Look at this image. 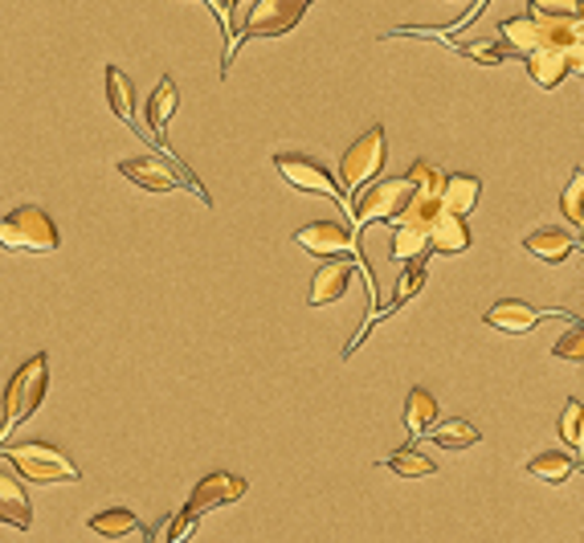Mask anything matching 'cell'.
I'll list each match as a JSON object with an SVG mask.
<instances>
[{
  "label": "cell",
  "instance_id": "obj_28",
  "mask_svg": "<svg viewBox=\"0 0 584 543\" xmlns=\"http://www.w3.org/2000/svg\"><path fill=\"white\" fill-rule=\"evenodd\" d=\"M458 54H466L478 66H503L511 58V49L503 42H458Z\"/></svg>",
  "mask_w": 584,
  "mask_h": 543
},
{
  "label": "cell",
  "instance_id": "obj_32",
  "mask_svg": "<svg viewBox=\"0 0 584 543\" xmlns=\"http://www.w3.org/2000/svg\"><path fill=\"white\" fill-rule=\"evenodd\" d=\"M532 13H539V16H581V0H532Z\"/></svg>",
  "mask_w": 584,
  "mask_h": 543
},
{
  "label": "cell",
  "instance_id": "obj_16",
  "mask_svg": "<svg viewBox=\"0 0 584 543\" xmlns=\"http://www.w3.org/2000/svg\"><path fill=\"white\" fill-rule=\"evenodd\" d=\"M107 103L119 115V123H127L136 135H143V123L136 119V86H131L127 70H119V66H107Z\"/></svg>",
  "mask_w": 584,
  "mask_h": 543
},
{
  "label": "cell",
  "instance_id": "obj_31",
  "mask_svg": "<svg viewBox=\"0 0 584 543\" xmlns=\"http://www.w3.org/2000/svg\"><path fill=\"white\" fill-rule=\"evenodd\" d=\"M552 356L556 359H569V364H581V359H584V331H581V327H572L569 335H560V340H556Z\"/></svg>",
  "mask_w": 584,
  "mask_h": 543
},
{
  "label": "cell",
  "instance_id": "obj_27",
  "mask_svg": "<svg viewBox=\"0 0 584 543\" xmlns=\"http://www.w3.org/2000/svg\"><path fill=\"white\" fill-rule=\"evenodd\" d=\"M421 286H425V262H421V258H413V262H409V270L400 274L397 295H393V303L385 307V315H393L397 307H405V303H409V298H413L417 291H421Z\"/></svg>",
  "mask_w": 584,
  "mask_h": 543
},
{
  "label": "cell",
  "instance_id": "obj_20",
  "mask_svg": "<svg viewBox=\"0 0 584 543\" xmlns=\"http://www.w3.org/2000/svg\"><path fill=\"white\" fill-rule=\"evenodd\" d=\"M437 425V397L430 388H413L409 401H405V434L425 437Z\"/></svg>",
  "mask_w": 584,
  "mask_h": 543
},
{
  "label": "cell",
  "instance_id": "obj_8",
  "mask_svg": "<svg viewBox=\"0 0 584 543\" xmlns=\"http://www.w3.org/2000/svg\"><path fill=\"white\" fill-rule=\"evenodd\" d=\"M413 188L405 176H393V180H376V185H364L355 192V204L348 209L352 213V229L360 233L369 221H393L409 204Z\"/></svg>",
  "mask_w": 584,
  "mask_h": 543
},
{
  "label": "cell",
  "instance_id": "obj_18",
  "mask_svg": "<svg viewBox=\"0 0 584 543\" xmlns=\"http://www.w3.org/2000/svg\"><path fill=\"white\" fill-rule=\"evenodd\" d=\"M523 249L539 258V262H569V253H576V237H569L564 229H536L523 237Z\"/></svg>",
  "mask_w": 584,
  "mask_h": 543
},
{
  "label": "cell",
  "instance_id": "obj_34",
  "mask_svg": "<svg viewBox=\"0 0 584 543\" xmlns=\"http://www.w3.org/2000/svg\"><path fill=\"white\" fill-rule=\"evenodd\" d=\"M482 4H487V0H478V4H475V9H470V13H466V16H462V21H458V25H449V29H466V25H470V21H475V16H478V13H482Z\"/></svg>",
  "mask_w": 584,
  "mask_h": 543
},
{
  "label": "cell",
  "instance_id": "obj_33",
  "mask_svg": "<svg viewBox=\"0 0 584 543\" xmlns=\"http://www.w3.org/2000/svg\"><path fill=\"white\" fill-rule=\"evenodd\" d=\"M200 4H209L217 13V21H221V29H225V37H230V21H225V9H221V0H200Z\"/></svg>",
  "mask_w": 584,
  "mask_h": 543
},
{
  "label": "cell",
  "instance_id": "obj_22",
  "mask_svg": "<svg viewBox=\"0 0 584 543\" xmlns=\"http://www.w3.org/2000/svg\"><path fill=\"white\" fill-rule=\"evenodd\" d=\"M430 441H437L442 450H470V446H478L482 441V434H478V425H470L466 417H454V421H437L430 434Z\"/></svg>",
  "mask_w": 584,
  "mask_h": 543
},
{
  "label": "cell",
  "instance_id": "obj_19",
  "mask_svg": "<svg viewBox=\"0 0 584 543\" xmlns=\"http://www.w3.org/2000/svg\"><path fill=\"white\" fill-rule=\"evenodd\" d=\"M437 253H466L470 249V229L462 225V217H454V213H437L433 217V225H430V237H425Z\"/></svg>",
  "mask_w": 584,
  "mask_h": 543
},
{
  "label": "cell",
  "instance_id": "obj_26",
  "mask_svg": "<svg viewBox=\"0 0 584 543\" xmlns=\"http://www.w3.org/2000/svg\"><path fill=\"white\" fill-rule=\"evenodd\" d=\"M405 180L413 188V197H442V185H446L442 168H433L430 160H413V168L405 172Z\"/></svg>",
  "mask_w": 584,
  "mask_h": 543
},
{
  "label": "cell",
  "instance_id": "obj_21",
  "mask_svg": "<svg viewBox=\"0 0 584 543\" xmlns=\"http://www.w3.org/2000/svg\"><path fill=\"white\" fill-rule=\"evenodd\" d=\"M576 470H581V458H569V453H556V450H544V453H536V458L527 462V474H532V479L552 482V486L569 482Z\"/></svg>",
  "mask_w": 584,
  "mask_h": 543
},
{
  "label": "cell",
  "instance_id": "obj_17",
  "mask_svg": "<svg viewBox=\"0 0 584 543\" xmlns=\"http://www.w3.org/2000/svg\"><path fill=\"white\" fill-rule=\"evenodd\" d=\"M569 49H552V46L532 49L527 54V74H532V82L544 86V91H556L564 82V74H569Z\"/></svg>",
  "mask_w": 584,
  "mask_h": 543
},
{
  "label": "cell",
  "instance_id": "obj_3",
  "mask_svg": "<svg viewBox=\"0 0 584 543\" xmlns=\"http://www.w3.org/2000/svg\"><path fill=\"white\" fill-rule=\"evenodd\" d=\"M0 462L13 470L21 482H78L82 470L70 462V453H62L49 441H16L0 450Z\"/></svg>",
  "mask_w": 584,
  "mask_h": 543
},
{
  "label": "cell",
  "instance_id": "obj_15",
  "mask_svg": "<svg viewBox=\"0 0 584 543\" xmlns=\"http://www.w3.org/2000/svg\"><path fill=\"white\" fill-rule=\"evenodd\" d=\"M478 192H482V180L478 176H470V172H454V176H446V185H442V209L446 213H454V217H470L478 204Z\"/></svg>",
  "mask_w": 584,
  "mask_h": 543
},
{
  "label": "cell",
  "instance_id": "obj_1",
  "mask_svg": "<svg viewBox=\"0 0 584 543\" xmlns=\"http://www.w3.org/2000/svg\"><path fill=\"white\" fill-rule=\"evenodd\" d=\"M499 42L511 49V54H532V49H569L581 46V16H539V13H523V16H507L499 25Z\"/></svg>",
  "mask_w": 584,
  "mask_h": 543
},
{
  "label": "cell",
  "instance_id": "obj_14",
  "mask_svg": "<svg viewBox=\"0 0 584 543\" xmlns=\"http://www.w3.org/2000/svg\"><path fill=\"white\" fill-rule=\"evenodd\" d=\"M352 274H355V265L343 262V258H339V262L319 265V270H315V282H311L307 303H311V307H327V303L343 298V295H348V282H352Z\"/></svg>",
  "mask_w": 584,
  "mask_h": 543
},
{
  "label": "cell",
  "instance_id": "obj_29",
  "mask_svg": "<svg viewBox=\"0 0 584 543\" xmlns=\"http://www.w3.org/2000/svg\"><path fill=\"white\" fill-rule=\"evenodd\" d=\"M581 201H584V172L576 168V172H572L569 188H564V197H560V209H564V217H569L572 229H581V225H584V209H581Z\"/></svg>",
  "mask_w": 584,
  "mask_h": 543
},
{
  "label": "cell",
  "instance_id": "obj_7",
  "mask_svg": "<svg viewBox=\"0 0 584 543\" xmlns=\"http://www.w3.org/2000/svg\"><path fill=\"white\" fill-rule=\"evenodd\" d=\"M385 160H388V135L381 123H372L369 131L343 152V160H339V185L348 188V192H360V188L372 185V180L381 176Z\"/></svg>",
  "mask_w": 584,
  "mask_h": 543
},
{
  "label": "cell",
  "instance_id": "obj_24",
  "mask_svg": "<svg viewBox=\"0 0 584 543\" xmlns=\"http://www.w3.org/2000/svg\"><path fill=\"white\" fill-rule=\"evenodd\" d=\"M385 465L393 470V474H400V479H430L433 470H437V465H433V458H425V453L413 450V446H405V450L388 453Z\"/></svg>",
  "mask_w": 584,
  "mask_h": 543
},
{
  "label": "cell",
  "instance_id": "obj_25",
  "mask_svg": "<svg viewBox=\"0 0 584 543\" xmlns=\"http://www.w3.org/2000/svg\"><path fill=\"white\" fill-rule=\"evenodd\" d=\"M425 233L413 229V225H400V221H393V262H413V258H421L425 253Z\"/></svg>",
  "mask_w": 584,
  "mask_h": 543
},
{
  "label": "cell",
  "instance_id": "obj_30",
  "mask_svg": "<svg viewBox=\"0 0 584 543\" xmlns=\"http://www.w3.org/2000/svg\"><path fill=\"white\" fill-rule=\"evenodd\" d=\"M581 421H584V404L581 401H569L564 404V413H560V437L572 446V453H581Z\"/></svg>",
  "mask_w": 584,
  "mask_h": 543
},
{
  "label": "cell",
  "instance_id": "obj_12",
  "mask_svg": "<svg viewBox=\"0 0 584 543\" xmlns=\"http://www.w3.org/2000/svg\"><path fill=\"white\" fill-rule=\"evenodd\" d=\"M0 523H9V528H16V531L33 528L30 491H25V482L16 479L4 462H0Z\"/></svg>",
  "mask_w": 584,
  "mask_h": 543
},
{
  "label": "cell",
  "instance_id": "obj_13",
  "mask_svg": "<svg viewBox=\"0 0 584 543\" xmlns=\"http://www.w3.org/2000/svg\"><path fill=\"white\" fill-rule=\"evenodd\" d=\"M544 315H548V310H536L532 303H523V298H503V303H494V307L487 310V327L507 331V335H527V331H536Z\"/></svg>",
  "mask_w": 584,
  "mask_h": 543
},
{
  "label": "cell",
  "instance_id": "obj_23",
  "mask_svg": "<svg viewBox=\"0 0 584 543\" xmlns=\"http://www.w3.org/2000/svg\"><path fill=\"white\" fill-rule=\"evenodd\" d=\"M91 531H98V535H107V540H124V535H136L139 519L127 507H110V511H98L91 515Z\"/></svg>",
  "mask_w": 584,
  "mask_h": 543
},
{
  "label": "cell",
  "instance_id": "obj_5",
  "mask_svg": "<svg viewBox=\"0 0 584 543\" xmlns=\"http://www.w3.org/2000/svg\"><path fill=\"white\" fill-rule=\"evenodd\" d=\"M119 172H124L136 188H143V192H176V188L185 185L188 192H197L200 204L213 209V197L205 192V185H200L180 160H164V155H131V160H119Z\"/></svg>",
  "mask_w": 584,
  "mask_h": 543
},
{
  "label": "cell",
  "instance_id": "obj_2",
  "mask_svg": "<svg viewBox=\"0 0 584 543\" xmlns=\"http://www.w3.org/2000/svg\"><path fill=\"white\" fill-rule=\"evenodd\" d=\"M46 388H49V359L46 352H37L4 385V401H0V446L9 441V434H13L16 425H25L42 409Z\"/></svg>",
  "mask_w": 584,
  "mask_h": 543
},
{
  "label": "cell",
  "instance_id": "obj_9",
  "mask_svg": "<svg viewBox=\"0 0 584 543\" xmlns=\"http://www.w3.org/2000/svg\"><path fill=\"white\" fill-rule=\"evenodd\" d=\"M275 168L282 172V180L291 188H299V192H315V197H327V201L343 204V192H339V185L331 180V172L319 168V160L299 155V152H278Z\"/></svg>",
  "mask_w": 584,
  "mask_h": 543
},
{
  "label": "cell",
  "instance_id": "obj_4",
  "mask_svg": "<svg viewBox=\"0 0 584 543\" xmlns=\"http://www.w3.org/2000/svg\"><path fill=\"white\" fill-rule=\"evenodd\" d=\"M311 4H315V0H254L246 25L233 33V46H230V54H225V62H221V78H230L233 58H237V46H242V42H254V37H282V33H291L294 25L311 13Z\"/></svg>",
  "mask_w": 584,
  "mask_h": 543
},
{
  "label": "cell",
  "instance_id": "obj_10",
  "mask_svg": "<svg viewBox=\"0 0 584 543\" xmlns=\"http://www.w3.org/2000/svg\"><path fill=\"white\" fill-rule=\"evenodd\" d=\"M249 482L237 479V474H230V470H217V474H205V479L192 486V495H188V507L185 515H192V519H200L205 511H213V507H230V503H237V498H246Z\"/></svg>",
  "mask_w": 584,
  "mask_h": 543
},
{
  "label": "cell",
  "instance_id": "obj_6",
  "mask_svg": "<svg viewBox=\"0 0 584 543\" xmlns=\"http://www.w3.org/2000/svg\"><path fill=\"white\" fill-rule=\"evenodd\" d=\"M0 246L25 249V253H54L62 246V233H58V225H54L46 209L21 204V209L0 217Z\"/></svg>",
  "mask_w": 584,
  "mask_h": 543
},
{
  "label": "cell",
  "instance_id": "obj_35",
  "mask_svg": "<svg viewBox=\"0 0 584 543\" xmlns=\"http://www.w3.org/2000/svg\"><path fill=\"white\" fill-rule=\"evenodd\" d=\"M237 4H242V0H225V4H221V9H225V21H230V46H233V9H237Z\"/></svg>",
  "mask_w": 584,
  "mask_h": 543
},
{
  "label": "cell",
  "instance_id": "obj_11",
  "mask_svg": "<svg viewBox=\"0 0 584 543\" xmlns=\"http://www.w3.org/2000/svg\"><path fill=\"white\" fill-rule=\"evenodd\" d=\"M176 107H180V91H176V82H172V78H160V86H155L152 98H148V135H152V143H155V155H164V160H176L172 147H168V140H164L168 119L176 115Z\"/></svg>",
  "mask_w": 584,
  "mask_h": 543
}]
</instances>
